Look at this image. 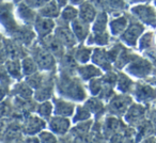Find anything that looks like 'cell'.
I'll return each mask as SVG.
<instances>
[{"label": "cell", "mask_w": 156, "mask_h": 143, "mask_svg": "<svg viewBox=\"0 0 156 143\" xmlns=\"http://www.w3.org/2000/svg\"><path fill=\"white\" fill-rule=\"evenodd\" d=\"M80 80V78H71L67 74L62 75L60 78V85H58V92L64 96L65 99L71 98L77 102L85 100L87 95Z\"/></svg>", "instance_id": "6da1fadb"}, {"label": "cell", "mask_w": 156, "mask_h": 143, "mask_svg": "<svg viewBox=\"0 0 156 143\" xmlns=\"http://www.w3.org/2000/svg\"><path fill=\"white\" fill-rule=\"evenodd\" d=\"M31 57L37 62L39 69L50 73L56 67V58L44 46L31 45Z\"/></svg>", "instance_id": "7a4b0ae2"}, {"label": "cell", "mask_w": 156, "mask_h": 143, "mask_svg": "<svg viewBox=\"0 0 156 143\" xmlns=\"http://www.w3.org/2000/svg\"><path fill=\"white\" fill-rule=\"evenodd\" d=\"M54 34L62 43V45L65 48H67V49L75 48L78 43L73 31H72L71 26H69V24H66V23L61 24L58 27H56V29L54 31Z\"/></svg>", "instance_id": "3957f363"}, {"label": "cell", "mask_w": 156, "mask_h": 143, "mask_svg": "<svg viewBox=\"0 0 156 143\" xmlns=\"http://www.w3.org/2000/svg\"><path fill=\"white\" fill-rule=\"evenodd\" d=\"M72 126V122L69 117H58V115H52L48 121V127L49 130L55 134L56 136H65L69 131Z\"/></svg>", "instance_id": "277c9868"}, {"label": "cell", "mask_w": 156, "mask_h": 143, "mask_svg": "<svg viewBox=\"0 0 156 143\" xmlns=\"http://www.w3.org/2000/svg\"><path fill=\"white\" fill-rule=\"evenodd\" d=\"M54 115L63 117H71L74 115L76 110V105L71 100L64 99V98H54Z\"/></svg>", "instance_id": "5b68a950"}, {"label": "cell", "mask_w": 156, "mask_h": 143, "mask_svg": "<svg viewBox=\"0 0 156 143\" xmlns=\"http://www.w3.org/2000/svg\"><path fill=\"white\" fill-rule=\"evenodd\" d=\"M33 28H34L35 33L39 35V37L43 39V37H46L54 33L55 29H56V23L54 19L37 15V19L33 24Z\"/></svg>", "instance_id": "8992f818"}, {"label": "cell", "mask_w": 156, "mask_h": 143, "mask_svg": "<svg viewBox=\"0 0 156 143\" xmlns=\"http://www.w3.org/2000/svg\"><path fill=\"white\" fill-rule=\"evenodd\" d=\"M71 29L73 31L74 35H75L76 40L79 43H83L87 41V39L90 35V31H91V24L87 22H83L80 18H77L74 22L69 24Z\"/></svg>", "instance_id": "52a82bcc"}, {"label": "cell", "mask_w": 156, "mask_h": 143, "mask_svg": "<svg viewBox=\"0 0 156 143\" xmlns=\"http://www.w3.org/2000/svg\"><path fill=\"white\" fill-rule=\"evenodd\" d=\"M91 61L94 65L100 67L102 71L110 72L111 69V60L109 59L107 50L103 47H95L92 51Z\"/></svg>", "instance_id": "ba28073f"}, {"label": "cell", "mask_w": 156, "mask_h": 143, "mask_svg": "<svg viewBox=\"0 0 156 143\" xmlns=\"http://www.w3.org/2000/svg\"><path fill=\"white\" fill-rule=\"evenodd\" d=\"M42 46H44L48 51L51 52L55 56V58L61 59L65 54V47L62 45V43L55 37L54 33L42 39Z\"/></svg>", "instance_id": "9c48e42d"}, {"label": "cell", "mask_w": 156, "mask_h": 143, "mask_svg": "<svg viewBox=\"0 0 156 143\" xmlns=\"http://www.w3.org/2000/svg\"><path fill=\"white\" fill-rule=\"evenodd\" d=\"M46 127V122L39 115H30L26 119L24 124V132H26L28 136H34L39 134L43 131Z\"/></svg>", "instance_id": "30bf717a"}, {"label": "cell", "mask_w": 156, "mask_h": 143, "mask_svg": "<svg viewBox=\"0 0 156 143\" xmlns=\"http://www.w3.org/2000/svg\"><path fill=\"white\" fill-rule=\"evenodd\" d=\"M78 76L83 81H90L94 78H98L102 76L103 72L100 67L92 64H81L76 67Z\"/></svg>", "instance_id": "8fae6325"}, {"label": "cell", "mask_w": 156, "mask_h": 143, "mask_svg": "<svg viewBox=\"0 0 156 143\" xmlns=\"http://www.w3.org/2000/svg\"><path fill=\"white\" fill-rule=\"evenodd\" d=\"M130 103V99L128 96H115L109 100L108 104V111L112 114L124 113L125 110L128 108V105Z\"/></svg>", "instance_id": "7c38bea8"}, {"label": "cell", "mask_w": 156, "mask_h": 143, "mask_svg": "<svg viewBox=\"0 0 156 143\" xmlns=\"http://www.w3.org/2000/svg\"><path fill=\"white\" fill-rule=\"evenodd\" d=\"M78 12H79L78 18H80L83 22H87L89 24H92L98 15V9L94 7L91 1H85L83 5H79Z\"/></svg>", "instance_id": "4fadbf2b"}, {"label": "cell", "mask_w": 156, "mask_h": 143, "mask_svg": "<svg viewBox=\"0 0 156 143\" xmlns=\"http://www.w3.org/2000/svg\"><path fill=\"white\" fill-rule=\"evenodd\" d=\"M92 51H93V47L80 44V45L76 46V47L74 48L73 57H74V59H75V61L79 65L87 64V63L91 60Z\"/></svg>", "instance_id": "5bb4252c"}, {"label": "cell", "mask_w": 156, "mask_h": 143, "mask_svg": "<svg viewBox=\"0 0 156 143\" xmlns=\"http://www.w3.org/2000/svg\"><path fill=\"white\" fill-rule=\"evenodd\" d=\"M3 49L5 50L9 59L20 60V59L26 57V54H23L22 45L13 40H5L3 42Z\"/></svg>", "instance_id": "9a60e30c"}, {"label": "cell", "mask_w": 156, "mask_h": 143, "mask_svg": "<svg viewBox=\"0 0 156 143\" xmlns=\"http://www.w3.org/2000/svg\"><path fill=\"white\" fill-rule=\"evenodd\" d=\"M142 30H143L142 26H140L139 24H132L122 33L121 40L124 43L128 44V45H135L139 35L142 32Z\"/></svg>", "instance_id": "2e32d148"}, {"label": "cell", "mask_w": 156, "mask_h": 143, "mask_svg": "<svg viewBox=\"0 0 156 143\" xmlns=\"http://www.w3.org/2000/svg\"><path fill=\"white\" fill-rule=\"evenodd\" d=\"M60 14H61V8L56 2V0H50L44 7H42L39 10L37 15L42 16V17L55 19L57 17H60Z\"/></svg>", "instance_id": "e0dca14e"}, {"label": "cell", "mask_w": 156, "mask_h": 143, "mask_svg": "<svg viewBox=\"0 0 156 143\" xmlns=\"http://www.w3.org/2000/svg\"><path fill=\"white\" fill-rule=\"evenodd\" d=\"M17 14H18V16H20V19L27 25H33L37 17L34 10L29 8L28 5L24 2H22L17 7Z\"/></svg>", "instance_id": "ac0fdd59"}, {"label": "cell", "mask_w": 156, "mask_h": 143, "mask_svg": "<svg viewBox=\"0 0 156 143\" xmlns=\"http://www.w3.org/2000/svg\"><path fill=\"white\" fill-rule=\"evenodd\" d=\"M88 46H96V47H103L109 44V34L107 31L105 32H91L89 37L86 41Z\"/></svg>", "instance_id": "d6986e66"}, {"label": "cell", "mask_w": 156, "mask_h": 143, "mask_svg": "<svg viewBox=\"0 0 156 143\" xmlns=\"http://www.w3.org/2000/svg\"><path fill=\"white\" fill-rule=\"evenodd\" d=\"M5 66L7 68L8 73L11 76L12 79H16V80H20L23 75V69H22V62L20 60H13V59H9L7 62L5 63Z\"/></svg>", "instance_id": "ffe728a7"}, {"label": "cell", "mask_w": 156, "mask_h": 143, "mask_svg": "<svg viewBox=\"0 0 156 143\" xmlns=\"http://www.w3.org/2000/svg\"><path fill=\"white\" fill-rule=\"evenodd\" d=\"M12 93L22 99L28 100L29 98L33 97L34 91L27 82H18L14 85V89L12 90Z\"/></svg>", "instance_id": "44dd1931"}, {"label": "cell", "mask_w": 156, "mask_h": 143, "mask_svg": "<svg viewBox=\"0 0 156 143\" xmlns=\"http://www.w3.org/2000/svg\"><path fill=\"white\" fill-rule=\"evenodd\" d=\"M108 25V15L106 12H98L94 22L91 24V31L92 32H105Z\"/></svg>", "instance_id": "7402d4cb"}, {"label": "cell", "mask_w": 156, "mask_h": 143, "mask_svg": "<svg viewBox=\"0 0 156 143\" xmlns=\"http://www.w3.org/2000/svg\"><path fill=\"white\" fill-rule=\"evenodd\" d=\"M22 62V69H23V75L25 77L31 76V75L35 74L39 72V66H37V62L33 60L32 57L26 56L20 60Z\"/></svg>", "instance_id": "603a6c76"}, {"label": "cell", "mask_w": 156, "mask_h": 143, "mask_svg": "<svg viewBox=\"0 0 156 143\" xmlns=\"http://www.w3.org/2000/svg\"><path fill=\"white\" fill-rule=\"evenodd\" d=\"M37 114L43 120H48L49 121L50 117L54 115V104L50 100H46V102H42L37 105V110H35Z\"/></svg>", "instance_id": "cb8c5ba5"}, {"label": "cell", "mask_w": 156, "mask_h": 143, "mask_svg": "<svg viewBox=\"0 0 156 143\" xmlns=\"http://www.w3.org/2000/svg\"><path fill=\"white\" fill-rule=\"evenodd\" d=\"M109 30L113 35H119L125 31L127 27V19L124 16H120L118 18H115L111 22H109Z\"/></svg>", "instance_id": "d4e9b609"}, {"label": "cell", "mask_w": 156, "mask_h": 143, "mask_svg": "<svg viewBox=\"0 0 156 143\" xmlns=\"http://www.w3.org/2000/svg\"><path fill=\"white\" fill-rule=\"evenodd\" d=\"M78 16H79V12L78 9L75 5H66L61 10L60 18L62 19L63 23H66V24H71L72 22H74L75 19H77Z\"/></svg>", "instance_id": "484cf974"}, {"label": "cell", "mask_w": 156, "mask_h": 143, "mask_svg": "<svg viewBox=\"0 0 156 143\" xmlns=\"http://www.w3.org/2000/svg\"><path fill=\"white\" fill-rule=\"evenodd\" d=\"M92 113L90 112V110L85 106V105H79L76 106L75 113L73 115V123L78 124V123H83V122L90 121L91 119Z\"/></svg>", "instance_id": "4316f807"}, {"label": "cell", "mask_w": 156, "mask_h": 143, "mask_svg": "<svg viewBox=\"0 0 156 143\" xmlns=\"http://www.w3.org/2000/svg\"><path fill=\"white\" fill-rule=\"evenodd\" d=\"M52 95V87L50 85V82H47L41 87L40 89L35 90L34 94H33V97L35 100L42 103V102H46L48 100Z\"/></svg>", "instance_id": "83f0119b"}, {"label": "cell", "mask_w": 156, "mask_h": 143, "mask_svg": "<svg viewBox=\"0 0 156 143\" xmlns=\"http://www.w3.org/2000/svg\"><path fill=\"white\" fill-rule=\"evenodd\" d=\"M85 106L87 107L90 110V112L94 115L101 114V113L104 111V105H103L102 99L98 97H95V96L89 98V99L86 102Z\"/></svg>", "instance_id": "f1b7e54d"}, {"label": "cell", "mask_w": 156, "mask_h": 143, "mask_svg": "<svg viewBox=\"0 0 156 143\" xmlns=\"http://www.w3.org/2000/svg\"><path fill=\"white\" fill-rule=\"evenodd\" d=\"M133 12L138 16L139 18L143 19L144 22H151V18L154 17V11L150 7H144V5H138L133 9Z\"/></svg>", "instance_id": "f546056e"}, {"label": "cell", "mask_w": 156, "mask_h": 143, "mask_svg": "<svg viewBox=\"0 0 156 143\" xmlns=\"http://www.w3.org/2000/svg\"><path fill=\"white\" fill-rule=\"evenodd\" d=\"M103 89H104V82L102 78H94L89 81V91L95 97L100 98Z\"/></svg>", "instance_id": "4dcf8cb0"}, {"label": "cell", "mask_w": 156, "mask_h": 143, "mask_svg": "<svg viewBox=\"0 0 156 143\" xmlns=\"http://www.w3.org/2000/svg\"><path fill=\"white\" fill-rule=\"evenodd\" d=\"M147 62H143V61H139V62H133L132 64L128 66L127 71L129 72V73H132L133 75H135V76H141V75L145 74L147 73V64H145Z\"/></svg>", "instance_id": "1f68e13d"}, {"label": "cell", "mask_w": 156, "mask_h": 143, "mask_svg": "<svg viewBox=\"0 0 156 143\" xmlns=\"http://www.w3.org/2000/svg\"><path fill=\"white\" fill-rule=\"evenodd\" d=\"M40 143H57V137L51 131H47V130H43L39 134Z\"/></svg>", "instance_id": "d6a6232c"}, {"label": "cell", "mask_w": 156, "mask_h": 143, "mask_svg": "<svg viewBox=\"0 0 156 143\" xmlns=\"http://www.w3.org/2000/svg\"><path fill=\"white\" fill-rule=\"evenodd\" d=\"M117 82H118V90L122 92H126L129 90L130 88V85H132V81H130L129 78H127L126 76L124 75H120L117 79Z\"/></svg>", "instance_id": "836d02e7"}, {"label": "cell", "mask_w": 156, "mask_h": 143, "mask_svg": "<svg viewBox=\"0 0 156 143\" xmlns=\"http://www.w3.org/2000/svg\"><path fill=\"white\" fill-rule=\"evenodd\" d=\"M11 82H12V78L9 75V73H8L5 64H0V83L9 87Z\"/></svg>", "instance_id": "e575fe53"}, {"label": "cell", "mask_w": 156, "mask_h": 143, "mask_svg": "<svg viewBox=\"0 0 156 143\" xmlns=\"http://www.w3.org/2000/svg\"><path fill=\"white\" fill-rule=\"evenodd\" d=\"M48 1H50V0H24L23 2L26 3V5H28L29 8H31V9L40 10L42 7H44Z\"/></svg>", "instance_id": "d590c367"}, {"label": "cell", "mask_w": 156, "mask_h": 143, "mask_svg": "<svg viewBox=\"0 0 156 143\" xmlns=\"http://www.w3.org/2000/svg\"><path fill=\"white\" fill-rule=\"evenodd\" d=\"M104 5H108L113 10H119L123 8L124 1L123 0H104Z\"/></svg>", "instance_id": "8d00e7d4"}, {"label": "cell", "mask_w": 156, "mask_h": 143, "mask_svg": "<svg viewBox=\"0 0 156 143\" xmlns=\"http://www.w3.org/2000/svg\"><path fill=\"white\" fill-rule=\"evenodd\" d=\"M9 87L8 85H1L0 83V103L2 102L5 99V97L7 96L8 92H9Z\"/></svg>", "instance_id": "74e56055"}, {"label": "cell", "mask_w": 156, "mask_h": 143, "mask_svg": "<svg viewBox=\"0 0 156 143\" xmlns=\"http://www.w3.org/2000/svg\"><path fill=\"white\" fill-rule=\"evenodd\" d=\"M25 142L26 143H40V139H39V137L28 136L26 140H25Z\"/></svg>", "instance_id": "f35d334b"}, {"label": "cell", "mask_w": 156, "mask_h": 143, "mask_svg": "<svg viewBox=\"0 0 156 143\" xmlns=\"http://www.w3.org/2000/svg\"><path fill=\"white\" fill-rule=\"evenodd\" d=\"M69 1V0H56V2L58 3L59 7H60L61 9H63L64 7H66Z\"/></svg>", "instance_id": "ab89813d"}, {"label": "cell", "mask_w": 156, "mask_h": 143, "mask_svg": "<svg viewBox=\"0 0 156 143\" xmlns=\"http://www.w3.org/2000/svg\"><path fill=\"white\" fill-rule=\"evenodd\" d=\"M86 0H69V2H71L72 5H80L85 2Z\"/></svg>", "instance_id": "60d3db41"}, {"label": "cell", "mask_w": 156, "mask_h": 143, "mask_svg": "<svg viewBox=\"0 0 156 143\" xmlns=\"http://www.w3.org/2000/svg\"><path fill=\"white\" fill-rule=\"evenodd\" d=\"M0 49H1V43H0Z\"/></svg>", "instance_id": "b9f144b4"}]
</instances>
